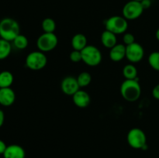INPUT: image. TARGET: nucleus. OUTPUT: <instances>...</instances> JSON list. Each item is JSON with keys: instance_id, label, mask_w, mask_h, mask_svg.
<instances>
[{"instance_id": "1", "label": "nucleus", "mask_w": 159, "mask_h": 158, "mask_svg": "<svg viewBox=\"0 0 159 158\" xmlns=\"http://www.w3.org/2000/svg\"><path fill=\"white\" fill-rule=\"evenodd\" d=\"M20 34V27L16 20L6 17L0 21V37L2 39L12 42Z\"/></svg>"}, {"instance_id": "2", "label": "nucleus", "mask_w": 159, "mask_h": 158, "mask_svg": "<svg viewBox=\"0 0 159 158\" xmlns=\"http://www.w3.org/2000/svg\"><path fill=\"white\" fill-rule=\"evenodd\" d=\"M120 94L125 100L128 102H135L141 94V88L138 78L134 80L126 79L120 85Z\"/></svg>"}, {"instance_id": "3", "label": "nucleus", "mask_w": 159, "mask_h": 158, "mask_svg": "<svg viewBox=\"0 0 159 158\" xmlns=\"http://www.w3.org/2000/svg\"><path fill=\"white\" fill-rule=\"evenodd\" d=\"M81 53L82 61L89 66L96 67L102 61V57L101 51L93 45H87Z\"/></svg>"}, {"instance_id": "4", "label": "nucleus", "mask_w": 159, "mask_h": 158, "mask_svg": "<svg viewBox=\"0 0 159 158\" xmlns=\"http://www.w3.org/2000/svg\"><path fill=\"white\" fill-rule=\"evenodd\" d=\"M105 27L107 30L118 35L124 33L127 31L128 28V23L127 20H126L124 16L113 15L106 20Z\"/></svg>"}, {"instance_id": "5", "label": "nucleus", "mask_w": 159, "mask_h": 158, "mask_svg": "<svg viewBox=\"0 0 159 158\" xmlns=\"http://www.w3.org/2000/svg\"><path fill=\"white\" fill-rule=\"evenodd\" d=\"M48 58L44 53L40 50L33 51L26 57V66L33 71H39L45 68Z\"/></svg>"}, {"instance_id": "6", "label": "nucleus", "mask_w": 159, "mask_h": 158, "mask_svg": "<svg viewBox=\"0 0 159 158\" xmlns=\"http://www.w3.org/2000/svg\"><path fill=\"white\" fill-rule=\"evenodd\" d=\"M127 141L132 148L142 150L143 147L147 144V136L142 129L133 128L127 133Z\"/></svg>"}, {"instance_id": "7", "label": "nucleus", "mask_w": 159, "mask_h": 158, "mask_svg": "<svg viewBox=\"0 0 159 158\" xmlns=\"http://www.w3.org/2000/svg\"><path fill=\"white\" fill-rule=\"evenodd\" d=\"M58 43V39L54 33H43L38 37L37 46L42 52H49L56 48Z\"/></svg>"}, {"instance_id": "8", "label": "nucleus", "mask_w": 159, "mask_h": 158, "mask_svg": "<svg viewBox=\"0 0 159 158\" xmlns=\"http://www.w3.org/2000/svg\"><path fill=\"white\" fill-rule=\"evenodd\" d=\"M144 10L140 2L130 0L127 2L123 8V16L127 20H136L142 15Z\"/></svg>"}, {"instance_id": "9", "label": "nucleus", "mask_w": 159, "mask_h": 158, "mask_svg": "<svg viewBox=\"0 0 159 158\" xmlns=\"http://www.w3.org/2000/svg\"><path fill=\"white\" fill-rule=\"evenodd\" d=\"M144 50L140 43H135L126 46V58L130 63H138L144 58Z\"/></svg>"}, {"instance_id": "10", "label": "nucleus", "mask_w": 159, "mask_h": 158, "mask_svg": "<svg viewBox=\"0 0 159 158\" xmlns=\"http://www.w3.org/2000/svg\"><path fill=\"white\" fill-rule=\"evenodd\" d=\"M61 88L65 94L72 96L79 91L80 87H79L76 77H73V76H67V77H64L63 80L61 81Z\"/></svg>"}, {"instance_id": "11", "label": "nucleus", "mask_w": 159, "mask_h": 158, "mask_svg": "<svg viewBox=\"0 0 159 158\" xmlns=\"http://www.w3.org/2000/svg\"><path fill=\"white\" fill-rule=\"evenodd\" d=\"M16 100V94L11 88H0V105L10 106Z\"/></svg>"}, {"instance_id": "12", "label": "nucleus", "mask_w": 159, "mask_h": 158, "mask_svg": "<svg viewBox=\"0 0 159 158\" xmlns=\"http://www.w3.org/2000/svg\"><path fill=\"white\" fill-rule=\"evenodd\" d=\"M4 158H25L26 152L25 150L20 145L12 144L7 146L6 151L3 153Z\"/></svg>"}, {"instance_id": "13", "label": "nucleus", "mask_w": 159, "mask_h": 158, "mask_svg": "<svg viewBox=\"0 0 159 158\" xmlns=\"http://www.w3.org/2000/svg\"><path fill=\"white\" fill-rule=\"evenodd\" d=\"M72 100L75 105L79 108H86L90 104V96L84 90L79 89L75 94L72 95Z\"/></svg>"}, {"instance_id": "14", "label": "nucleus", "mask_w": 159, "mask_h": 158, "mask_svg": "<svg viewBox=\"0 0 159 158\" xmlns=\"http://www.w3.org/2000/svg\"><path fill=\"white\" fill-rule=\"evenodd\" d=\"M126 57V45L124 43H117L110 49V58L114 62L121 61Z\"/></svg>"}, {"instance_id": "15", "label": "nucleus", "mask_w": 159, "mask_h": 158, "mask_svg": "<svg viewBox=\"0 0 159 158\" xmlns=\"http://www.w3.org/2000/svg\"><path fill=\"white\" fill-rule=\"evenodd\" d=\"M101 42L105 47L111 49L115 45L117 44V37L116 34L106 29L101 35Z\"/></svg>"}, {"instance_id": "16", "label": "nucleus", "mask_w": 159, "mask_h": 158, "mask_svg": "<svg viewBox=\"0 0 159 158\" xmlns=\"http://www.w3.org/2000/svg\"><path fill=\"white\" fill-rule=\"evenodd\" d=\"M71 43L73 50L82 51L87 46V38L84 34L77 33L73 36Z\"/></svg>"}, {"instance_id": "17", "label": "nucleus", "mask_w": 159, "mask_h": 158, "mask_svg": "<svg viewBox=\"0 0 159 158\" xmlns=\"http://www.w3.org/2000/svg\"><path fill=\"white\" fill-rule=\"evenodd\" d=\"M13 80V75L10 71H3L0 72V88H10Z\"/></svg>"}, {"instance_id": "18", "label": "nucleus", "mask_w": 159, "mask_h": 158, "mask_svg": "<svg viewBox=\"0 0 159 158\" xmlns=\"http://www.w3.org/2000/svg\"><path fill=\"white\" fill-rule=\"evenodd\" d=\"M123 75L127 80H134L138 78V69L134 64H128L123 68Z\"/></svg>"}, {"instance_id": "19", "label": "nucleus", "mask_w": 159, "mask_h": 158, "mask_svg": "<svg viewBox=\"0 0 159 158\" xmlns=\"http://www.w3.org/2000/svg\"><path fill=\"white\" fill-rule=\"evenodd\" d=\"M12 51V46L9 41L0 38V60L7 58Z\"/></svg>"}, {"instance_id": "20", "label": "nucleus", "mask_w": 159, "mask_h": 158, "mask_svg": "<svg viewBox=\"0 0 159 158\" xmlns=\"http://www.w3.org/2000/svg\"><path fill=\"white\" fill-rule=\"evenodd\" d=\"M78 83L80 88H85L87 87L88 85H89V84L92 81V76L87 71H83V72L81 73L80 74H79L77 77Z\"/></svg>"}, {"instance_id": "21", "label": "nucleus", "mask_w": 159, "mask_h": 158, "mask_svg": "<svg viewBox=\"0 0 159 158\" xmlns=\"http://www.w3.org/2000/svg\"><path fill=\"white\" fill-rule=\"evenodd\" d=\"M41 27L44 33H54L56 29V22L52 18H45L42 21Z\"/></svg>"}, {"instance_id": "22", "label": "nucleus", "mask_w": 159, "mask_h": 158, "mask_svg": "<svg viewBox=\"0 0 159 158\" xmlns=\"http://www.w3.org/2000/svg\"><path fill=\"white\" fill-rule=\"evenodd\" d=\"M12 43L15 47L18 50H24L28 46V39L26 38V36L20 34L14 39Z\"/></svg>"}, {"instance_id": "23", "label": "nucleus", "mask_w": 159, "mask_h": 158, "mask_svg": "<svg viewBox=\"0 0 159 158\" xmlns=\"http://www.w3.org/2000/svg\"><path fill=\"white\" fill-rule=\"evenodd\" d=\"M148 63L152 68L159 71V51L151 53L148 57Z\"/></svg>"}, {"instance_id": "24", "label": "nucleus", "mask_w": 159, "mask_h": 158, "mask_svg": "<svg viewBox=\"0 0 159 158\" xmlns=\"http://www.w3.org/2000/svg\"><path fill=\"white\" fill-rule=\"evenodd\" d=\"M70 60L74 63H79V62L82 61V53L79 50H73L70 54Z\"/></svg>"}, {"instance_id": "25", "label": "nucleus", "mask_w": 159, "mask_h": 158, "mask_svg": "<svg viewBox=\"0 0 159 158\" xmlns=\"http://www.w3.org/2000/svg\"><path fill=\"white\" fill-rule=\"evenodd\" d=\"M123 42H124V45H126V46L135 43L134 36L132 33H124V37H123Z\"/></svg>"}, {"instance_id": "26", "label": "nucleus", "mask_w": 159, "mask_h": 158, "mask_svg": "<svg viewBox=\"0 0 159 158\" xmlns=\"http://www.w3.org/2000/svg\"><path fill=\"white\" fill-rule=\"evenodd\" d=\"M152 96L157 100H159V84L155 85L152 89Z\"/></svg>"}, {"instance_id": "27", "label": "nucleus", "mask_w": 159, "mask_h": 158, "mask_svg": "<svg viewBox=\"0 0 159 158\" xmlns=\"http://www.w3.org/2000/svg\"><path fill=\"white\" fill-rule=\"evenodd\" d=\"M141 4L142 6L143 9H149L152 6V1L151 0H143V1L141 2Z\"/></svg>"}, {"instance_id": "28", "label": "nucleus", "mask_w": 159, "mask_h": 158, "mask_svg": "<svg viewBox=\"0 0 159 158\" xmlns=\"http://www.w3.org/2000/svg\"><path fill=\"white\" fill-rule=\"evenodd\" d=\"M6 147H7V145L6 144V143L2 140V139H0V155H3V153L6 150Z\"/></svg>"}, {"instance_id": "29", "label": "nucleus", "mask_w": 159, "mask_h": 158, "mask_svg": "<svg viewBox=\"0 0 159 158\" xmlns=\"http://www.w3.org/2000/svg\"><path fill=\"white\" fill-rule=\"evenodd\" d=\"M5 121V114L4 112L2 109H0V127L3 125Z\"/></svg>"}, {"instance_id": "30", "label": "nucleus", "mask_w": 159, "mask_h": 158, "mask_svg": "<svg viewBox=\"0 0 159 158\" xmlns=\"http://www.w3.org/2000/svg\"><path fill=\"white\" fill-rule=\"evenodd\" d=\"M155 37H156V39L159 41V28L158 29H157L156 33H155Z\"/></svg>"}, {"instance_id": "31", "label": "nucleus", "mask_w": 159, "mask_h": 158, "mask_svg": "<svg viewBox=\"0 0 159 158\" xmlns=\"http://www.w3.org/2000/svg\"><path fill=\"white\" fill-rule=\"evenodd\" d=\"M134 1H137V2H141V1H143V0H134Z\"/></svg>"}]
</instances>
